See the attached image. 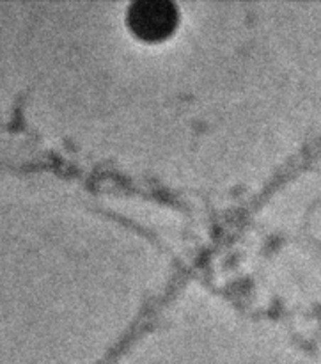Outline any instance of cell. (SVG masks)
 I'll return each mask as SVG.
<instances>
[{
	"mask_svg": "<svg viewBox=\"0 0 321 364\" xmlns=\"http://www.w3.org/2000/svg\"><path fill=\"white\" fill-rule=\"evenodd\" d=\"M131 28L146 39H158L176 25V7L165 0H141L128 13Z\"/></svg>",
	"mask_w": 321,
	"mask_h": 364,
	"instance_id": "cell-1",
	"label": "cell"
}]
</instances>
